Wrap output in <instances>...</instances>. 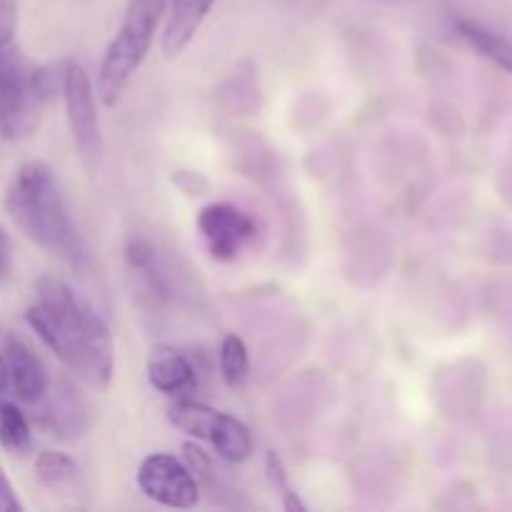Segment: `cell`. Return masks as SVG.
I'll use <instances>...</instances> for the list:
<instances>
[{
	"mask_svg": "<svg viewBox=\"0 0 512 512\" xmlns=\"http://www.w3.org/2000/svg\"><path fill=\"white\" fill-rule=\"evenodd\" d=\"M25 320L75 378L93 390L110 388L115 373L113 335L68 283L53 275L40 278Z\"/></svg>",
	"mask_w": 512,
	"mask_h": 512,
	"instance_id": "1",
	"label": "cell"
},
{
	"mask_svg": "<svg viewBox=\"0 0 512 512\" xmlns=\"http://www.w3.org/2000/svg\"><path fill=\"white\" fill-rule=\"evenodd\" d=\"M3 203L15 228L40 250L73 265L85 258L83 240L70 220L68 205L48 165L40 160L20 165L5 188Z\"/></svg>",
	"mask_w": 512,
	"mask_h": 512,
	"instance_id": "2",
	"label": "cell"
},
{
	"mask_svg": "<svg viewBox=\"0 0 512 512\" xmlns=\"http://www.w3.org/2000/svg\"><path fill=\"white\" fill-rule=\"evenodd\" d=\"M165 10H168V0H130L128 3L123 23L105 48L98 78H95V93L103 100V105L113 108L118 103L125 85L148 58Z\"/></svg>",
	"mask_w": 512,
	"mask_h": 512,
	"instance_id": "3",
	"label": "cell"
},
{
	"mask_svg": "<svg viewBox=\"0 0 512 512\" xmlns=\"http://www.w3.org/2000/svg\"><path fill=\"white\" fill-rule=\"evenodd\" d=\"M55 93V73L10 48L0 50V135L23 140L38 128L45 103Z\"/></svg>",
	"mask_w": 512,
	"mask_h": 512,
	"instance_id": "4",
	"label": "cell"
},
{
	"mask_svg": "<svg viewBox=\"0 0 512 512\" xmlns=\"http://www.w3.org/2000/svg\"><path fill=\"white\" fill-rule=\"evenodd\" d=\"M138 488L148 500L173 510H190L200 500V483L193 470L168 453H153L140 463Z\"/></svg>",
	"mask_w": 512,
	"mask_h": 512,
	"instance_id": "5",
	"label": "cell"
},
{
	"mask_svg": "<svg viewBox=\"0 0 512 512\" xmlns=\"http://www.w3.org/2000/svg\"><path fill=\"white\" fill-rule=\"evenodd\" d=\"M63 98L75 148L85 160L95 163L103 153V135H100L95 88L80 63H68V68L63 70Z\"/></svg>",
	"mask_w": 512,
	"mask_h": 512,
	"instance_id": "6",
	"label": "cell"
},
{
	"mask_svg": "<svg viewBox=\"0 0 512 512\" xmlns=\"http://www.w3.org/2000/svg\"><path fill=\"white\" fill-rule=\"evenodd\" d=\"M198 230L205 248L220 263L238 258L258 235V223L233 203H210L198 213Z\"/></svg>",
	"mask_w": 512,
	"mask_h": 512,
	"instance_id": "7",
	"label": "cell"
},
{
	"mask_svg": "<svg viewBox=\"0 0 512 512\" xmlns=\"http://www.w3.org/2000/svg\"><path fill=\"white\" fill-rule=\"evenodd\" d=\"M148 380L168 398H190L200 388V370L193 358L180 350L160 348L148 360Z\"/></svg>",
	"mask_w": 512,
	"mask_h": 512,
	"instance_id": "8",
	"label": "cell"
},
{
	"mask_svg": "<svg viewBox=\"0 0 512 512\" xmlns=\"http://www.w3.org/2000/svg\"><path fill=\"white\" fill-rule=\"evenodd\" d=\"M5 360H8L10 388L15 390L18 400L28 405L43 403L50 388L48 373L33 348L20 338H10L8 348H5Z\"/></svg>",
	"mask_w": 512,
	"mask_h": 512,
	"instance_id": "9",
	"label": "cell"
},
{
	"mask_svg": "<svg viewBox=\"0 0 512 512\" xmlns=\"http://www.w3.org/2000/svg\"><path fill=\"white\" fill-rule=\"evenodd\" d=\"M43 423L48 425V430H53V435L63 440H75L88 430V405H85L83 395L78 393L73 383L60 380L55 385L53 395H50L48 405H45Z\"/></svg>",
	"mask_w": 512,
	"mask_h": 512,
	"instance_id": "10",
	"label": "cell"
},
{
	"mask_svg": "<svg viewBox=\"0 0 512 512\" xmlns=\"http://www.w3.org/2000/svg\"><path fill=\"white\" fill-rule=\"evenodd\" d=\"M168 5L170 13L163 30V40H160V50H163L165 58L173 60L188 48L190 40L203 28L215 0H168Z\"/></svg>",
	"mask_w": 512,
	"mask_h": 512,
	"instance_id": "11",
	"label": "cell"
},
{
	"mask_svg": "<svg viewBox=\"0 0 512 512\" xmlns=\"http://www.w3.org/2000/svg\"><path fill=\"white\" fill-rule=\"evenodd\" d=\"M125 258H128V265L133 268V273L140 275V280L145 283V288L150 290V295L158 300H173L175 290L173 283H170V275L165 270L163 260H160L158 250L143 235H133L125 245Z\"/></svg>",
	"mask_w": 512,
	"mask_h": 512,
	"instance_id": "12",
	"label": "cell"
},
{
	"mask_svg": "<svg viewBox=\"0 0 512 512\" xmlns=\"http://www.w3.org/2000/svg\"><path fill=\"white\" fill-rule=\"evenodd\" d=\"M208 443L228 463H245L253 455V438H250L248 425L228 413L218 415Z\"/></svg>",
	"mask_w": 512,
	"mask_h": 512,
	"instance_id": "13",
	"label": "cell"
},
{
	"mask_svg": "<svg viewBox=\"0 0 512 512\" xmlns=\"http://www.w3.org/2000/svg\"><path fill=\"white\" fill-rule=\"evenodd\" d=\"M458 33L478 50L483 58H488L490 63H495L498 68H503L505 73L512 75V40L505 38L503 33L498 30L488 28L483 23H475V20L460 18L458 23Z\"/></svg>",
	"mask_w": 512,
	"mask_h": 512,
	"instance_id": "14",
	"label": "cell"
},
{
	"mask_svg": "<svg viewBox=\"0 0 512 512\" xmlns=\"http://www.w3.org/2000/svg\"><path fill=\"white\" fill-rule=\"evenodd\" d=\"M220 410L208 408L203 403H195L190 398H178L175 403L168 405V420L183 433L193 435L198 440H208L215 428Z\"/></svg>",
	"mask_w": 512,
	"mask_h": 512,
	"instance_id": "15",
	"label": "cell"
},
{
	"mask_svg": "<svg viewBox=\"0 0 512 512\" xmlns=\"http://www.w3.org/2000/svg\"><path fill=\"white\" fill-rule=\"evenodd\" d=\"M0 445L10 455L30 453V445H33L28 418L13 403H0Z\"/></svg>",
	"mask_w": 512,
	"mask_h": 512,
	"instance_id": "16",
	"label": "cell"
},
{
	"mask_svg": "<svg viewBox=\"0 0 512 512\" xmlns=\"http://www.w3.org/2000/svg\"><path fill=\"white\" fill-rule=\"evenodd\" d=\"M250 370V355L248 345L243 343V338L235 333L225 335L223 343H220V373L223 380L230 388H240V385L248 380Z\"/></svg>",
	"mask_w": 512,
	"mask_h": 512,
	"instance_id": "17",
	"label": "cell"
},
{
	"mask_svg": "<svg viewBox=\"0 0 512 512\" xmlns=\"http://www.w3.org/2000/svg\"><path fill=\"white\" fill-rule=\"evenodd\" d=\"M35 478L40 480V485L45 488H60L63 483L75 478L78 473V463L70 458L68 453H58V450H43V453L35 458Z\"/></svg>",
	"mask_w": 512,
	"mask_h": 512,
	"instance_id": "18",
	"label": "cell"
},
{
	"mask_svg": "<svg viewBox=\"0 0 512 512\" xmlns=\"http://www.w3.org/2000/svg\"><path fill=\"white\" fill-rule=\"evenodd\" d=\"M265 475H268V483L273 485L275 493L283 498V508L285 510H288V512H305V510H308V505L300 500V495L295 493L293 488H290L288 470H285L283 458H280L275 450H268V453H265Z\"/></svg>",
	"mask_w": 512,
	"mask_h": 512,
	"instance_id": "19",
	"label": "cell"
},
{
	"mask_svg": "<svg viewBox=\"0 0 512 512\" xmlns=\"http://www.w3.org/2000/svg\"><path fill=\"white\" fill-rule=\"evenodd\" d=\"M18 28V5L15 0H0V50L10 48Z\"/></svg>",
	"mask_w": 512,
	"mask_h": 512,
	"instance_id": "20",
	"label": "cell"
},
{
	"mask_svg": "<svg viewBox=\"0 0 512 512\" xmlns=\"http://www.w3.org/2000/svg\"><path fill=\"white\" fill-rule=\"evenodd\" d=\"M23 505H20L18 495H15L13 483L8 480V475L0 468V512H20Z\"/></svg>",
	"mask_w": 512,
	"mask_h": 512,
	"instance_id": "21",
	"label": "cell"
},
{
	"mask_svg": "<svg viewBox=\"0 0 512 512\" xmlns=\"http://www.w3.org/2000/svg\"><path fill=\"white\" fill-rule=\"evenodd\" d=\"M8 260H10V243L8 238H5L3 230H0V273L8 268Z\"/></svg>",
	"mask_w": 512,
	"mask_h": 512,
	"instance_id": "22",
	"label": "cell"
},
{
	"mask_svg": "<svg viewBox=\"0 0 512 512\" xmlns=\"http://www.w3.org/2000/svg\"><path fill=\"white\" fill-rule=\"evenodd\" d=\"M10 388V375H8V360L0 353V395Z\"/></svg>",
	"mask_w": 512,
	"mask_h": 512,
	"instance_id": "23",
	"label": "cell"
}]
</instances>
